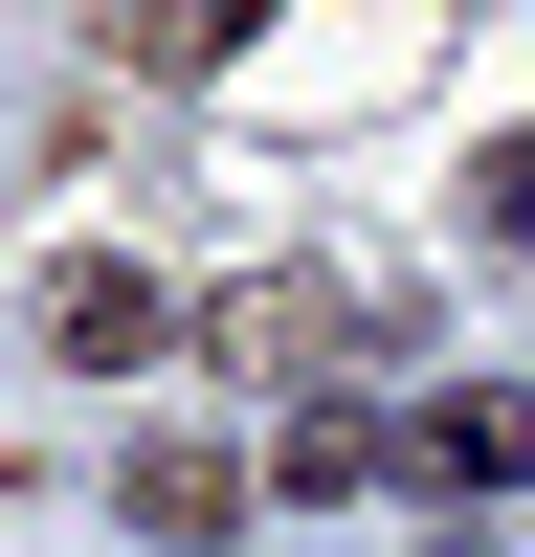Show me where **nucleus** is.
Here are the masks:
<instances>
[{
    "label": "nucleus",
    "mask_w": 535,
    "mask_h": 557,
    "mask_svg": "<svg viewBox=\"0 0 535 557\" xmlns=\"http://www.w3.org/2000/svg\"><path fill=\"white\" fill-rule=\"evenodd\" d=\"M201 335L246 357V380H357V357H401V335H424V290H380V268H246Z\"/></svg>",
    "instance_id": "nucleus-1"
},
{
    "label": "nucleus",
    "mask_w": 535,
    "mask_h": 557,
    "mask_svg": "<svg viewBox=\"0 0 535 557\" xmlns=\"http://www.w3.org/2000/svg\"><path fill=\"white\" fill-rule=\"evenodd\" d=\"M401 491H469V513L535 491V380H446L424 424H401Z\"/></svg>",
    "instance_id": "nucleus-2"
},
{
    "label": "nucleus",
    "mask_w": 535,
    "mask_h": 557,
    "mask_svg": "<svg viewBox=\"0 0 535 557\" xmlns=\"http://www.w3.org/2000/svg\"><path fill=\"white\" fill-rule=\"evenodd\" d=\"M157 335H178V290H157V268H112V246H89V268H45V357H67V380H134Z\"/></svg>",
    "instance_id": "nucleus-3"
},
{
    "label": "nucleus",
    "mask_w": 535,
    "mask_h": 557,
    "mask_svg": "<svg viewBox=\"0 0 535 557\" xmlns=\"http://www.w3.org/2000/svg\"><path fill=\"white\" fill-rule=\"evenodd\" d=\"M112 513H134V535H178V557H223V535H246V469H223V446H134Z\"/></svg>",
    "instance_id": "nucleus-4"
},
{
    "label": "nucleus",
    "mask_w": 535,
    "mask_h": 557,
    "mask_svg": "<svg viewBox=\"0 0 535 557\" xmlns=\"http://www.w3.org/2000/svg\"><path fill=\"white\" fill-rule=\"evenodd\" d=\"M246 45H268V0H134L112 67H134V89H201V67H246Z\"/></svg>",
    "instance_id": "nucleus-5"
},
{
    "label": "nucleus",
    "mask_w": 535,
    "mask_h": 557,
    "mask_svg": "<svg viewBox=\"0 0 535 557\" xmlns=\"http://www.w3.org/2000/svg\"><path fill=\"white\" fill-rule=\"evenodd\" d=\"M401 469V424H357V401H312L290 446H268V491H290V513H335V491H380Z\"/></svg>",
    "instance_id": "nucleus-6"
},
{
    "label": "nucleus",
    "mask_w": 535,
    "mask_h": 557,
    "mask_svg": "<svg viewBox=\"0 0 535 557\" xmlns=\"http://www.w3.org/2000/svg\"><path fill=\"white\" fill-rule=\"evenodd\" d=\"M469 223H490V246H535V134H490V157H469Z\"/></svg>",
    "instance_id": "nucleus-7"
}]
</instances>
